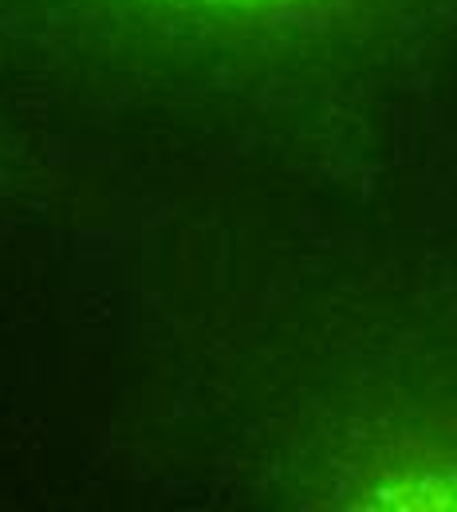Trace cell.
<instances>
[{
    "instance_id": "obj_1",
    "label": "cell",
    "mask_w": 457,
    "mask_h": 512,
    "mask_svg": "<svg viewBox=\"0 0 457 512\" xmlns=\"http://www.w3.org/2000/svg\"><path fill=\"white\" fill-rule=\"evenodd\" d=\"M178 4H194V8H225V12H249V8H276L288 0H178Z\"/></svg>"
}]
</instances>
